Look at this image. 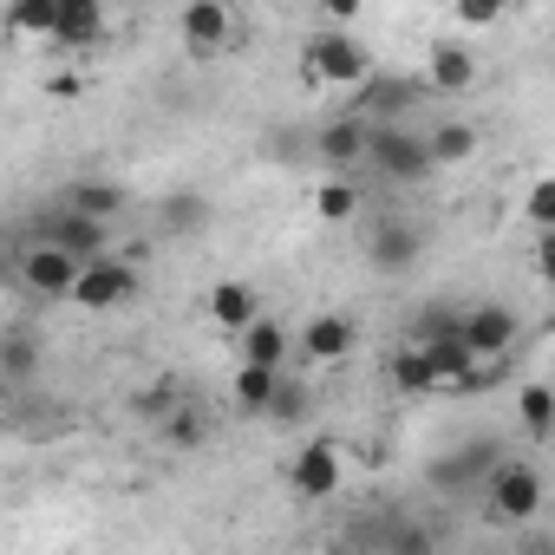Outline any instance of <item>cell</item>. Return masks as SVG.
Wrapping results in <instances>:
<instances>
[{"label":"cell","mask_w":555,"mask_h":555,"mask_svg":"<svg viewBox=\"0 0 555 555\" xmlns=\"http://www.w3.org/2000/svg\"><path fill=\"white\" fill-rule=\"evenodd\" d=\"M373 79H379V66H373L366 40L340 34V27L314 34L308 53H301V86H308V92H366Z\"/></svg>","instance_id":"6da1fadb"},{"label":"cell","mask_w":555,"mask_h":555,"mask_svg":"<svg viewBox=\"0 0 555 555\" xmlns=\"http://www.w3.org/2000/svg\"><path fill=\"white\" fill-rule=\"evenodd\" d=\"M366 164H373L386 183H425V177L438 170V164H431V138L412 131V125H373Z\"/></svg>","instance_id":"7a4b0ae2"},{"label":"cell","mask_w":555,"mask_h":555,"mask_svg":"<svg viewBox=\"0 0 555 555\" xmlns=\"http://www.w3.org/2000/svg\"><path fill=\"white\" fill-rule=\"evenodd\" d=\"M516 334H522V321H516V308H503V301H477V308L457 314V340L470 347L477 366H503L509 347H516Z\"/></svg>","instance_id":"3957f363"},{"label":"cell","mask_w":555,"mask_h":555,"mask_svg":"<svg viewBox=\"0 0 555 555\" xmlns=\"http://www.w3.org/2000/svg\"><path fill=\"white\" fill-rule=\"evenodd\" d=\"M131 295H138V268H131L125 255H99V261H86V274H79L73 308H86V314H112V308H125Z\"/></svg>","instance_id":"277c9868"},{"label":"cell","mask_w":555,"mask_h":555,"mask_svg":"<svg viewBox=\"0 0 555 555\" xmlns=\"http://www.w3.org/2000/svg\"><path fill=\"white\" fill-rule=\"evenodd\" d=\"M542 470L535 464H496L490 470V509L503 516V522H535L542 516Z\"/></svg>","instance_id":"5b68a950"},{"label":"cell","mask_w":555,"mask_h":555,"mask_svg":"<svg viewBox=\"0 0 555 555\" xmlns=\"http://www.w3.org/2000/svg\"><path fill=\"white\" fill-rule=\"evenodd\" d=\"M79 274H86V261H73L66 248H47V242H34V248L21 255V282H27L40 301H73Z\"/></svg>","instance_id":"8992f818"},{"label":"cell","mask_w":555,"mask_h":555,"mask_svg":"<svg viewBox=\"0 0 555 555\" xmlns=\"http://www.w3.org/2000/svg\"><path fill=\"white\" fill-rule=\"evenodd\" d=\"M288 483L301 490V496H334L340 483H347V457H340V444L334 438H308L301 451H295V464H288Z\"/></svg>","instance_id":"52a82bcc"},{"label":"cell","mask_w":555,"mask_h":555,"mask_svg":"<svg viewBox=\"0 0 555 555\" xmlns=\"http://www.w3.org/2000/svg\"><path fill=\"white\" fill-rule=\"evenodd\" d=\"M40 242H47V248H66L73 261H99V255H112V248H105V222H92V216H79V209H66V203L40 222Z\"/></svg>","instance_id":"ba28073f"},{"label":"cell","mask_w":555,"mask_h":555,"mask_svg":"<svg viewBox=\"0 0 555 555\" xmlns=\"http://www.w3.org/2000/svg\"><path fill=\"white\" fill-rule=\"evenodd\" d=\"M418 248H425L418 222H405V216H379V222H373V242H366V261H373L379 274H405V268L418 261Z\"/></svg>","instance_id":"9c48e42d"},{"label":"cell","mask_w":555,"mask_h":555,"mask_svg":"<svg viewBox=\"0 0 555 555\" xmlns=\"http://www.w3.org/2000/svg\"><path fill=\"white\" fill-rule=\"evenodd\" d=\"M177 27H183V47H190L196 60H216V53L235 40V14L222 8V0H190Z\"/></svg>","instance_id":"30bf717a"},{"label":"cell","mask_w":555,"mask_h":555,"mask_svg":"<svg viewBox=\"0 0 555 555\" xmlns=\"http://www.w3.org/2000/svg\"><path fill=\"white\" fill-rule=\"evenodd\" d=\"M105 8L99 0H60V21H53V53H86L105 40Z\"/></svg>","instance_id":"8fae6325"},{"label":"cell","mask_w":555,"mask_h":555,"mask_svg":"<svg viewBox=\"0 0 555 555\" xmlns=\"http://www.w3.org/2000/svg\"><path fill=\"white\" fill-rule=\"evenodd\" d=\"M425 86H431V92H444V99L470 92V86H477V53H470V47H457V40H438V47L425 53Z\"/></svg>","instance_id":"7c38bea8"},{"label":"cell","mask_w":555,"mask_h":555,"mask_svg":"<svg viewBox=\"0 0 555 555\" xmlns=\"http://www.w3.org/2000/svg\"><path fill=\"white\" fill-rule=\"evenodd\" d=\"M366 144H373V125L366 118H353V112H340V118H327L321 131H314V157L321 164H360L366 157Z\"/></svg>","instance_id":"4fadbf2b"},{"label":"cell","mask_w":555,"mask_h":555,"mask_svg":"<svg viewBox=\"0 0 555 555\" xmlns=\"http://www.w3.org/2000/svg\"><path fill=\"white\" fill-rule=\"evenodd\" d=\"M203 308H209V321H216L222 334H248V327L261 321V301H255V288H248V282H216Z\"/></svg>","instance_id":"5bb4252c"},{"label":"cell","mask_w":555,"mask_h":555,"mask_svg":"<svg viewBox=\"0 0 555 555\" xmlns=\"http://www.w3.org/2000/svg\"><path fill=\"white\" fill-rule=\"evenodd\" d=\"M301 353H308L314 366H340V360L353 353V321H347V314H314L308 334H301Z\"/></svg>","instance_id":"9a60e30c"},{"label":"cell","mask_w":555,"mask_h":555,"mask_svg":"<svg viewBox=\"0 0 555 555\" xmlns=\"http://www.w3.org/2000/svg\"><path fill=\"white\" fill-rule=\"evenodd\" d=\"M242 366H268V373L288 366V327L274 321V314H261V321L242 334Z\"/></svg>","instance_id":"2e32d148"},{"label":"cell","mask_w":555,"mask_h":555,"mask_svg":"<svg viewBox=\"0 0 555 555\" xmlns=\"http://www.w3.org/2000/svg\"><path fill=\"white\" fill-rule=\"evenodd\" d=\"M405 105H412V79H373L366 92H353V118L366 125H392Z\"/></svg>","instance_id":"e0dca14e"},{"label":"cell","mask_w":555,"mask_h":555,"mask_svg":"<svg viewBox=\"0 0 555 555\" xmlns=\"http://www.w3.org/2000/svg\"><path fill=\"white\" fill-rule=\"evenodd\" d=\"M282 379H288V373H268V366H235V405H242L248 418H268V405H274V392H282Z\"/></svg>","instance_id":"ac0fdd59"},{"label":"cell","mask_w":555,"mask_h":555,"mask_svg":"<svg viewBox=\"0 0 555 555\" xmlns=\"http://www.w3.org/2000/svg\"><path fill=\"white\" fill-rule=\"evenodd\" d=\"M392 386H399V392H438L444 373H438V360H431L425 347H399V353H392Z\"/></svg>","instance_id":"d6986e66"},{"label":"cell","mask_w":555,"mask_h":555,"mask_svg":"<svg viewBox=\"0 0 555 555\" xmlns=\"http://www.w3.org/2000/svg\"><path fill=\"white\" fill-rule=\"evenodd\" d=\"M66 209H79V216H92V222H112V216L125 209V190H118V183H79V190H66Z\"/></svg>","instance_id":"ffe728a7"},{"label":"cell","mask_w":555,"mask_h":555,"mask_svg":"<svg viewBox=\"0 0 555 555\" xmlns=\"http://www.w3.org/2000/svg\"><path fill=\"white\" fill-rule=\"evenodd\" d=\"M431 138V164H470L477 157V125H438Z\"/></svg>","instance_id":"44dd1931"},{"label":"cell","mask_w":555,"mask_h":555,"mask_svg":"<svg viewBox=\"0 0 555 555\" xmlns=\"http://www.w3.org/2000/svg\"><path fill=\"white\" fill-rule=\"evenodd\" d=\"M314 216H321V222H353V216H360V190H353L347 177H327V183L314 190Z\"/></svg>","instance_id":"7402d4cb"},{"label":"cell","mask_w":555,"mask_h":555,"mask_svg":"<svg viewBox=\"0 0 555 555\" xmlns=\"http://www.w3.org/2000/svg\"><path fill=\"white\" fill-rule=\"evenodd\" d=\"M53 21H60V0H21V8H8V27L14 34H34L53 47Z\"/></svg>","instance_id":"603a6c76"},{"label":"cell","mask_w":555,"mask_h":555,"mask_svg":"<svg viewBox=\"0 0 555 555\" xmlns=\"http://www.w3.org/2000/svg\"><path fill=\"white\" fill-rule=\"evenodd\" d=\"M516 412H522V431L529 438H548L555 431V392L548 386H522L516 392Z\"/></svg>","instance_id":"cb8c5ba5"},{"label":"cell","mask_w":555,"mask_h":555,"mask_svg":"<svg viewBox=\"0 0 555 555\" xmlns=\"http://www.w3.org/2000/svg\"><path fill=\"white\" fill-rule=\"evenodd\" d=\"M308 405H314V392L301 379H282V392H274V405H268V425H301Z\"/></svg>","instance_id":"d4e9b609"},{"label":"cell","mask_w":555,"mask_h":555,"mask_svg":"<svg viewBox=\"0 0 555 555\" xmlns=\"http://www.w3.org/2000/svg\"><path fill=\"white\" fill-rule=\"evenodd\" d=\"M522 216H529L542 235H555V177H535V183L522 190Z\"/></svg>","instance_id":"484cf974"},{"label":"cell","mask_w":555,"mask_h":555,"mask_svg":"<svg viewBox=\"0 0 555 555\" xmlns=\"http://www.w3.org/2000/svg\"><path fill=\"white\" fill-rule=\"evenodd\" d=\"M483 464L496 470V451H490V444H477V451H457V457H444V464H438V483H464V477H483Z\"/></svg>","instance_id":"4316f807"},{"label":"cell","mask_w":555,"mask_h":555,"mask_svg":"<svg viewBox=\"0 0 555 555\" xmlns=\"http://www.w3.org/2000/svg\"><path fill=\"white\" fill-rule=\"evenodd\" d=\"M27 373H34V340L8 334V379H27Z\"/></svg>","instance_id":"83f0119b"},{"label":"cell","mask_w":555,"mask_h":555,"mask_svg":"<svg viewBox=\"0 0 555 555\" xmlns=\"http://www.w3.org/2000/svg\"><path fill=\"white\" fill-rule=\"evenodd\" d=\"M203 431H209L203 412H170V438H177V444H203Z\"/></svg>","instance_id":"f1b7e54d"},{"label":"cell","mask_w":555,"mask_h":555,"mask_svg":"<svg viewBox=\"0 0 555 555\" xmlns=\"http://www.w3.org/2000/svg\"><path fill=\"white\" fill-rule=\"evenodd\" d=\"M386 555H431V535L425 529H392V548Z\"/></svg>","instance_id":"f546056e"},{"label":"cell","mask_w":555,"mask_h":555,"mask_svg":"<svg viewBox=\"0 0 555 555\" xmlns=\"http://www.w3.org/2000/svg\"><path fill=\"white\" fill-rule=\"evenodd\" d=\"M496 21H503L496 8H457V27H464V34H477V27H496Z\"/></svg>","instance_id":"4dcf8cb0"},{"label":"cell","mask_w":555,"mask_h":555,"mask_svg":"<svg viewBox=\"0 0 555 555\" xmlns=\"http://www.w3.org/2000/svg\"><path fill=\"white\" fill-rule=\"evenodd\" d=\"M535 274H542V282H555V235L535 242Z\"/></svg>","instance_id":"1f68e13d"},{"label":"cell","mask_w":555,"mask_h":555,"mask_svg":"<svg viewBox=\"0 0 555 555\" xmlns=\"http://www.w3.org/2000/svg\"><path fill=\"white\" fill-rule=\"evenodd\" d=\"M548 340H555V314H548Z\"/></svg>","instance_id":"d6a6232c"}]
</instances>
